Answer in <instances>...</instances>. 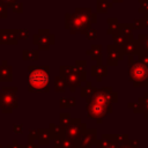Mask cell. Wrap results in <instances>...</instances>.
Wrapping results in <instances>:
<instances>
[{
	"instance_id": "obj_1",
	"label": "cell",
	"mask_w": 148,
	"mask_h": 148,
	"mask_svg": "<svg viewBox=\"0 0 148 148\" xmlns=\"http://www.w3.org/2000/svg\"><path fill=\"white\" fill-rule=\"evenodd\" d=\"M49 82V76L46 72L42 69H35L29 75V84L34 89H43Z\"/></svg>"
},
{
	"instance_id": "obj_2",
	"label": "cell",
	"mask_w": 148,
	"mask_h": 148,
	"mask_svg": "<svg viewBox=\"0 0 148 148\" xmlns=\"http://www.w3.org/2000/svg\"><path fill=\"white\" fill-rule=\"evenodd\" d=\"M146 74H147V71H146V68H145L143 66L138 65V66H135V67L132 69V76H133L134 79H136V80L143 79V77L146 76Z\"/></svg>"
}]
</instances>
